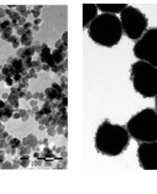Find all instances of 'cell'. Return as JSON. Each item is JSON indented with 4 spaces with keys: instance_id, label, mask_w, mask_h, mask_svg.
I'll return each instance as SVG.
<instances>
[{
    "instance_id": "1",
    "label": "cell",
    "mask_w": 157,
    "mask_h": 194,
    "mask_svg": "<svg viewBox=\"0 0 157 194\" xmlns=\"http://www.w3.org/2000/svg\"><path fill=\"white\" fill-rule=\"evenodd\" d=\"M123 28L121 21L115 14L103 13L88 25L90 38L102 46L111 47L121 40Z\"/></svg>"
},
{
    "instance_id": "2",
    "label": "cell",
    "mask_w": 157,
    "mask_h": 194,
    "mask_svg": "<svg viewBox=\"0 0 157 194\" xmlns=\"http://www.w3.org/2000/svg\"><path fill=\"white\" fill-rule=\"evenodd\" d=\"M129 141L128 133L123 126L105 121L97 130L95 145L103 154L116 156L121 154Z\"/></svg>"
},
{
    "instance_id": "3",
    "label": "cell",
    "mask_w": 157,
    "mask_h": 194,
    "mask_svg": "<svg viewBox=\"0 0 157 194\" xmlns=\"http://www.w3.org/2000/svg\"><path fill=\"white\" fill-rule=\"evenodd\" d=\"M131 135L146 142L157 140V113L154 109H143L131 118L127 125Z\"/></svg>"
},
{
    "instance_id": "4",
    "label": "cell",
    "mask_w": 157,
    "mask_h": 194,
    "mask_svg": "<svg viewBox=\"0 0 157 194\" xmlns=\"http://www.w3.org/2000/svg\"><path fill=\"white\" fill-rule=\"evenodd\" d=\"M135 89L146 97L157 95V69L143 61L132 65L131 74Z\"/></svg>"
},
{
    "instance_id": "5",
    "label": "cell",
    "mask_w": 157,
    "mask_h": 194,
    "mask_svg": "<svg viewBox=\"0 0 157 194\" xmlns=\"http://www.w3.org/2000/svg\"><path fill=\"white\" fill-rule=\"evenodd\" d=\"M120 15L122 28L128 37L132 40L140 38L148 25L145 15L137 8L130 6L122 10Z\"/></svg>"
},
{
    "instance_id": "6",
    "label": "cell",
    "mask_w": 157,
    "mask_h": 194,
    "mask_svg": "<svg viewBox=\"0 0 157 194\" xmlns=\"http://www.w3.org/2000/svg\"><path fill=\"white\" fill-rule=\"evenodd\" d=\"M136 58L157 67V28L148 30L135 45Z\"/></svg>"
},
{
    "instance_id": "7",
    "label": "cell",
    "mask_w": 157,
    "mask_h": 194,
    "mask_svg": "<svg viewBox=\"0 0 157 194\" xmlns=\"http://www.w3.org/2000/svg\"><path fill=\"white\" fill-rule=\"evenodd\" d=\"M137 153L143 169L157 170V142L143 143L139 146Z\"/></svg>"
},
{
    "instance_id": "8",
    "label": "cell",
    "mask_w": 157,
    "mask_h": 194,
    "mask_svg": "<svg viewBox=\"0 0 157 194\" xmlns=\"http://www.w3.org/2000/svg\"><path fill=\"white\" fill-rule=\"evenodd\" d=\"M98 8L95 4H83V27L88 26L98 16Z\"/></svg>"
},
{
    "instance_id": "9",
    "label": "cell",
    "mask_w": 157,
    "mask_h": 194,
    "mask_svg": "<svg viewBox=\"0 0 157 194\" xmlns=\"http://www.w3.org/2000/svg\"><path fill=\"white\" fill-rule=\"evenodd\" d=\"M97 7L103 13L119 14L128 6L127 4H97Z\"/></svg>"
},
{
    "instance_id": "10",
    "label": "cell",
    "mask_w": 157,
    "mask_h": 194,
    "mask_svg": "<svg viewBox=\"0 0 157 194\" xmlns=\"http://www.w3.org/2000/svg\"><path fill=\"white\" fill-rule=\"evenodd\" d=\"M52 56L54 62L57 64L61 63L66 57L65 53H63V52L60 51L58 49L54 50L52 52Z\"/></svg>"
},
{
    "instance_id": "11",
    "label": "cell",
    "mask_w": 157,
    "mask_h": 194,
    "mask_svg": "<svg viewBox=\"0 0 157 194\" xmlns=\"http://www.w3.org/2000/svg\"><path fill=\"white\" fill-rule=\"evenodd\" d=\"M45 93L47 95V97L50 99H53L57 97V92L53 88H47L45 90Z\"/></svg>"
},
{
    "instance_id": "12",
    "label": "cell",
    "mask_w": 157,
    "mask_h": 194,
    "mask_svg": "<svg viewBox=\"0 0 157 194\" xmlns=\"http://www.w3.org/2000/svg\"><path fill=\"white\" fill-rule=\"evenodd\" d=\"M68 32L65 31L62 36V41L63 42V43L66 45H68Z\"/></svg>"
},
{
    "instance_id": "13",
    "label": "cell",
    "mask_w": 157,
    "mask_h": 194,
    "mask_svg": "<svg viewBox=\"0 0 157 194\" xmlns=\"http://www.w3.org/2000/svg\"><path fill=\"white\" fill-rule=\"evenodd\" d=\"M52 88L55 89L59 93H61L62 92V88H61L60 86L58 84L55 82V83H53L52 84Z\"/></svg>"
},
{
    "instance_id": "14",
    "label": "cell",
    "mask_w": 157,
    "mask_h": 194,
    "mask_svg": "<svg viewBox=\"0 0 157 194\" xmlns=\"http://www.w3.org/2000/svg\"><path fill=\"white\" fill-rule=\"evenodd\" d=\"M47 133H48V134L50 136H54L56 134V130L54 129V128H49L47 131Z\"/></svg>"
},
{
    "instance_id": "15",
    "label": "cell",
    "mask_w": 157,
    "mask_h": 194,
    "mask_svg": "<svg viewBox=\"0 0 157 194\" xmlns=\"http://www.w3.org/2000/svg\"><path fill=\"white\" fill-rule=\"evenodd\" d=\"M67 48H68V45H66L64 44L63 43H62V44L58 48V49L60 51L63 52L67 50Z\"/></svg>"
},
{
    "instance_id": "16",
    "label": "cell",
    "mask_w": 157,
    "mask_h": 194,
    "mask_svg": "<svg viewBox=\"0 0 157 194\" xmlns=\"http://www.w3.org/2000/svg\"><path fill=\"white\" fill-rule=\"evenodd\" d=\"M62 43H63V42H62V40L59 39V40H58V41L56 42V43H55V47H56V48H58L59 47L61 46V45L62 44Z\"/></svg>"
},
{
    "instance_id": "17",
    "label": "cell",
    "mask_w": 157,
    "mask_h": 194,
    "mask_svg": "<svg viewBox=\"0 0 157 194\" xmlns=\"http://www.w3.org/2000/svg\"><path fill=\"white\" fill-rule=\"evenodd\" d=\"M56 131H57V133H58V134H62L63 133V128H62L61 126H58V127L57 128Z\"/></svg>"
},
{
    "instance_id": "18",
    "label": "cell",
    "mask_w": 157,
    "mask_h": 194,
    "mask_svg": "<svg viewBox=\"0 0 157 194\" xmlns=\"http://www.w3.org/2000/svg\"><path fill=\"white\" fill-rule=\"evenodd\" d=\"M43 70L44 71H46V72H49L50 71V66L48 64H43L42 67Z\"/></svg>"
},
{
    "instance_id": "19",
    "label": "cell",
    "mask_w": 157,
    "mask_h": 194,
    "mask_svg": "<svg viewBox=\"0 0 157 194\" xmlns=\"http://www.w3.org/2000/svg\"><path fill=\"white\" fill-rule=\"evenodd\" d=\"M51 70H52V72H54L55 73H58V72H59L58 66H56V65H53V66L52 67Z\"/></svg>"
},
{
    "instance_id": "20",
    "label": "cell",
    "mask_w": 157,
    "mask_h": 194,
    "mask_svg": "<svg viewBox=\"0 0 157 194\" xmlns=\"http://www.w3.org/2000/svg\"><path fill=\"white\" fill-rule=\"evenodd\" d=\"M61 156L63 158H67V156H68V152L65 151H62L61 153Z\"/></svg>"
},
{
    "instance_id": "21",
    "label": "cell",
    "mask_w": 157,
    "mask_h": 194,
    "mask_svg": "<svg viewBox=\"0 0 157 194\" xmlns=\"http://www.w3.org/2000/svg\"><path fill=\"white\" fill-rule=\"evenodd\" d=\"M61 81L62 82V83H65V82H68V78L65 76H62L61 78Z\"/></svg>"
},
{
    "instance_id": "22",
    "label": "cell",
    "mask_w": 157,
    "mask_h": 194,
    "mask_svg": "<svg viewBox=\"0 0 157 194\" xmlns=\"http://www.w3.org/2000/svg\"><path fill=\"white\" fill-rule=\"evenodd\" d=\"M67 104H68V99H67V97H65L62 99V105H63V106H67Z\"/></svg>"
},
{
    "instance_id": "23",
    "label": "cell",
    "mask_w": 157,
    "mask_h": 194,
    "mask_svg": "<svg viewBox=\"0 0 157 194\" xmlns=\"http://www.w3.org/2000/svg\"><path fill=\"white\" fill-rule=\"evenodd\" d=\"M62 65H63V66L64 67V68H67V67H68V62H67V59L64 61V62L62 63Z\"/></svg>"
},
{
    "instance_id": "24",
    "label": "cell",
    "mask_w": 157,
    "mask_h": 194,
    "mask_svg": "<svg viewBox=\"0 0 157 194\" xmlns=\"http://www.w3.org/2000/svg\"><path fill=\"white\" fill-rule=\"evenodd\" d=\"M42 22V19H36L35 21H34V23H35V24H40V23Z\"/></svg>"
},
{
    "instance_id": "25",
    "label": "cell",
    "mask_w": 157,
    "mask_h": 194,
    "mask_svg": "<svg viewBox=\"0 0 157 194\" xmlns=\"http://www.w3.org/2000/svg\"><path fill=\"white\" fill-rule=\"evenodd\" d=\"M62 150V149L61 147H58V148L56 149V152L57 153H59L61 152Z\"/></svg>"
},
{
    "instance_id": "26",
    "label": "cell",
    "mask_w": 157,
    "mask_h": 194,
    "mask_svg": "<svg viewBox=\"0 0 157 194\" xmlns=\"http://www.w3.org/2000/svg\"><path fill=\"white\" fill-rule=\"evenodd\" d=\"M62 87L64 88V89H67L68 88V86H67V84H65V83H62Z\"/></svg>"
},
{
    "instance_id": "27",
    "label": "cell",
    "mask_w": 157,
    "mask_h": 194,
    "mask_svg": "<svg viewBox=\"0 0 157 194\" xmlns=\"http://www.w3.org/2000/svg\"><path fill=\"white\" fill-rule=\"evenodd\" d=\"M43 144L46 145V146H48V139H47V138H46V139H44V140Z\"/></svg>"
},
{
    "instance_id": "28",
    "label": "cell",
    "mask_w": 157,
    "mask_h": 194,
    "mask_svg": "<svg viewBox=\"0 0 157 194\" xmlns=\"http://www.w3.org/2000/svg\"><path fill=\"white\" fill-rule=\"evenodd\" d=\"M42 49L46 48V47H48V45H47L46 44V43H44L43 44L42 46Z\"/></svg>"
},
{
    "instance_id": "29",
    "label": "cell",
    "mask_w": 157,
    "mask_h": 194,
    "mask_svg": "<svg viewBox=\"0 0 157 194\" xmlns=\"http://www.w3.org/2000/svg\"><path fill=\"white\" fill-rule=\"evenodd\" d=\"M40 97H40V99H41V100H42L44 98V95L42 93V94H41V95H40Z\"/></svg>"
},
{
    "instance_id": "30",
    "label": "cell",
    "mask_w": 157,
    "mask_h": 194,
    "mask_svg": "<svg viewBox=\"0 0 157 194\" xmlns=\"http://www.w3.org/2000/svg\"><path fill=\"white\" fill-rule=\"evenodd\" d=\"M34 27H35V28H34V29H35V30H36V31H39V27H38V26H34Z\"/></svg>"
},
{
    "instance_id": "31",
    "label": "cell",
    "mask_w": 157,
    "mask_h": 194,
    "mask_svg": "<svg viewBox=\"0 0 157 194\" xmlns=\"http://www.w3.org/2000/svg\"><path fill=\"white\" fill-rule=\"evenodd\" d=\"M62 149V151H65L66 150V147L65 146H62V147H61Z\"/></svg>"
},
{
    "instance_id": "32",
    "label": "cell",
    "mask_w": 157,
    "mask_h": 194,
    "mask_svg": "<svg viewBox=\"0 0 157 194\" xmlns=\"http://www.w3.org/2000/svg\"><path fill=\"white\" fill-rule=\"evenodd\" d=\"M57 168H58V169H59L60 168V165L59 164V163H58L57 165Z\"/></svg>"
},
{
    "instance_id": "33",
    "label": "cell",
    "mask_w": 157,
    "mask_h": 194,
    "mask_svg": "<svg viewBox=\"0 0 157 194\" xmlns=\"http://www.w3.org/2000/svg\"><path fill=\"white\" fill-rule=\"evenodd\" d=\"M155 105H156V110H157V95L156 98Z\"/></svg>"
},
{
    "instance_id": "34",
    "label": "cell",
    "mask_w": 157,
    "mask_h": 194,
    "mask_svg": "<svg viewBox=\"0 0 157 194\" xmlns=\"http://www.w3.org/2000/svg\"><path fill=\"white\" fill-rule=\"evenodd\" d=\"M56 149H57V148H56V146H53V148H52V150H53V151H55V150H56Z\"/></svg>"
}]
</instances>
